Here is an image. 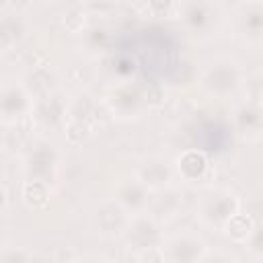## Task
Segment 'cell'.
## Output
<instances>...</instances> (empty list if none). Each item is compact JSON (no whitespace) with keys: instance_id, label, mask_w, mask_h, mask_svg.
<instances>
[{"instance_id":"cell-1","label":"cell","mask_w":263,"mask_h":263,"mask_svg":"<svg viewBox=\"0 0 263 263\" xmlns=\"http://www.w3.org/2000/svg\"><path fill=\"white\" fill-rule=\"evenodd\" d=\"M245 82V72L236 60L216 58L199 74V90L210 99H230Z\"/></svg>"},{"instance_id":"cell-2","label":"cell","mask_w":263,"mask_h":263,"mask_svg":"<svg viewBox=\"0 0 263 263\" xmlns=\"http://www.w3.org/2000/svg\"><path fill=\"white\" fill-rule=\"evenodd\" d=\"M240 212V197L230 189L208 191L195 208L197 220L210 230H224L226 224Z\"/></svg>"},{"instance_id":"cell-3","label":"cell","mask_w":263,"mask_h":263,"mask_svg":"<svg viewBox=\"0 0 263 263\" xmlns=\"http://www.w3.org/2000/svg\"><path fill=\"white\" fill-rule=\"evenodd\" d=\"M60 173V152L47 140L33 142L23 158V175L27 181H41L49 187L55 183Z\"/></svg>"},{"instance_id":"cell-4","label":"cell","mask_w":263,"mask_h":263,"mask_svg":"<svg viewBox=\"0 0 263 263\" xmlns=\"http://www.w3.org/2000/svg\"><path fill=\"white\" fill-rule=\"evenodd\" d=\"M97 123V101L88 92H80L74 99H68V111H66V138L72 144H82L88 140L95 132Z\"/></svg>"},{"instance_id":"cell-5","label":"cell","mask_w":263,"mask_h":263,"mask_svg":"<svg viewBox=\"0 0 263 263\" xmlns=\"http://www.w3.org/2000/svg\"><path fill=\"white\" fill-rule=\"evenodd\" d=\"M105 105L109 113L119 121H129L142 115V111L148 107L146 101V88L138 82L125 80L115 86H111L105 95Z\"/></svg>"},{"instance_id":"cell-6","label":"cell","mask_w":263,"mask_h":263,"mask_svg":"<svg viewBox=\"0 0 263 263\" xmlns=\"http://www.w3.org/2000/svg\"><path fill=\"white\" fill-rule=\"evenodd\" d=\"M160 253L164 263H199L208 253V242L193 230H179L164 236Z\"/></svg>"},{"instance_id":"cell-7","label":"cell","mask_w":263,"mask_h":263,"mask_svg":"<svg viewBox=\"0 0 263 263\" xmlns=\"http://www.w3.org/2000/svg\"><path fill=\"white\" fill-rule=\"evenodd\" d=\"M123 238H125V245L138 255L152 251V249H160V245L164 240L162 224H158L146 212L136 214L129 218V224L123 232Z\"/></svg>"},{"instance_id":"cell-8","label":"cell","mask_w":263,"mask_h":263,"mask_svg":"<svg viewBox=\"0 0 263 263\" xmlns=\"http://www.w3.org/2000/svg\"><path fill=\"white\" fill-rule=\"evenodd\" d=\"M68 111V97L62 90H47L33 99L31 117L39 129H55L64 125Z\"/></svg>"},{"instance_id":"cell-9","label":"cell","mask_w":263,"mask_h":263,"mask_svg":"<svg viewBox=\"0 0 263 263\" xmlns=\"http://www.w3.org/2000/svg\"><path fill=\"white\" fill-rule=\"evenodd\" d=\"M33 107V95L27 90L25 84L8 82L0 86V123L14 125L25 115L31 113Z\"/></svg>"},{"instance_id":"cell-10","label":"cell","mask_w":263,"mask_h":263,"mask_svg":"<svg viewBox=\"0 0 263 263\" xmlns=\"http://www.w3.org/2000/svg\"><path fill=\"white\" fill-rule=\"evenodd\" d=\"M179 16L183 18V25L187 27V31L201 37V35H210L212 31H216L220 16H222V10L214 2L197 0V2L181 4Z\"/></svg>"},{"instance_id":"cell-11","label":"cell","mask_w":263,"mask_h":263,"mask_svg":"<svg viewBox=\"0 0 263 263\" xmlns=\"http://www.w3.org/2000/svg\"><path fill=\"white\" fill-rule=\"evenodd\" d=\"M129 214L111 197L101 201L95 212H92V228L99 236L103 238H115V236H123L127 224H129Z\"/></svg>"},{"instance_id":"cell-12","label":"cell","mask_w":263,"mask_h":263,"mask_svg":"<svg viewBox=\"0 0 263 263\" xmlns=\"http://www.w3.org/2000/svg\"><path fill=\"white\" fill-rule=\"evenodd\" d=\"M134 177H136L148 191H158V189H164V187L173 185L175 171H173V166L168 164V160H166L164 156L150 154V156H144V158L138 162Z\"/></svg>"},{"instance_id":"cell-13","label":"cell","mask_w":263,"mask_h":263,"mask_svg":"<svg viewBox=\"0 0 263 263\" xmlns=\"http://www.w3.org/2000/svg\"><path fill=\"white\" fill-rule=\"evenodd\" d=\"M232 129L247 144L259 142V138L263 134V111H261V105L251 103V101L240 103L232 113Z\"/></svg>"},{"instance_id":"cell-14","label":"cell","mask_w":263,"mask_h":263,"mask_svg":"<svg viewBox=\"0 0 263 263\" xmlns=\"http://www.w3.org/2000/svg\"><path fill=\"white\" fill-rule=\"evenodd\" d=\"M183 208V193L181 189L168 185L164 189L152 191V195L148 197V205H146V214L152 216L158 224H166L173 218L179 216Z\"/></svg>"},{"instance_id":"cell-15","label":"cell","mask_w":263,"mask_h":263,"mask_svg":"<svg viewBox=\"0 0 263 263\" xmlns=\"http://www.w3.org/2000/svg\"><path fill=\"white\" fill-rule=\"evenodd\" d=\"M148 197H150V191H148L136 177L121 179V181L115 185V197H113V199H115L129 216H136V214L146 212Z\"/></svg>"},{"instance_id":"cell-16","label":"cell","mask_w":263,"mask_h":263,"mask_svg":"<svg viewBox=\"0 0 263 263\" xmlns=\"http://www.w3.org/2000/svg\"><path fill=\"white\" fill-rule=\"evenodd\" d=\"M238 29L245 37V41L253 47H259L263 43V2L253 0L242 4L238 14Z\"/></svg>"},{"instance_id":"cell-17","label":"cell","mask_w":263,"mask_h":263,"mask_svg":"<svg viewBox=\"0 0 263 263\" xmlns=\"http://www.w3.org/2000/svg\"><path fill=\"white\" fill-rule=\"evenodd\" d=\"M210 171H212V164H210L208 154L197 148H187L177 158V173L187 183L203 181L210 175Z\"/></svg>"},{"instance_id":"cell-18","label":"cell","mask_w":263,"mask_h":263,"mask_svg":"<svg viewBox=\"0 0 263 263\" xmlns=\"http://www.w3.org/2000/svg\"><path fill=\"white\" fill-rule=\"evenodd\" d=\"M27 33H29V25L23 14L18 12L0 14V53H8L16 45H21Z\"/></svg>"},{"instance_id":"cell-19","label":"cell","mask_w":263,"mask_h":263,"mask_svg":"<svg viewBox=\"0 0 263 263\" xmlns=\"http://www.w3.org/2000/svg\"><path fill=\"white\" fill-rule=\"evenodd\" d=\"M49 193H51V187L47 183H41V181H25L23 183L21 197H23V201L31 210H41V208L47 205Z\"/></svg>"},{"instance_id":"cell-20","label":"cell","mask_w":263,"mask_h":263,"mask_svg":"<svg viewBox=\"0 0 263 263\" xmlns=\"http://www.w3.org/2000/svg\"><path fill=\"white\" fill-rule=\"evenodd\" d=\"M255 226H257V222H255L249 214L238 212V214L226 224V228H224L222 232H226V234L230 236V240H234V242H238V245H245V242L249 240V236L253 234Z\"/></svg>"},{"instance_id":"cell-21","label":"cell","mask_w":263,"mask_h":263,"mask_svg":"<svg viewBox=\"0 0 263 263\" xmlns=\"http://www.w3.org/2000/svg\"><path fill=\"white\" fill-rule=\"evenodd\" d=\"M82 33H84V45L92 53H103L111 43V31L103 25H92Z\"/></svg>"},{"instance_id":"cell-22","label":"cell","mask_w":263,"mask_h":263,"mask_svg":"<svg viewBox=\"0 0 263 263\" xmlns=\"http://www.w3.org/2000/svg\"><path fill=\"white\" fill-rule=\"evenodd\" d=\"M0 263H33V255L25 247L4 245L0 249Z\"/></svg>"},{"instance_id":"cell-23","label":"cell","mask_w":263,"mask_h":263,"mask_svg":"<svg viewBox=\"0 0 263 263\" xmlns=\"http://www.w3.org/2000/svg\"><path fill=\"white\" fill-rule=\"evenodd\" d=\"M138 8L150 12L152 16H179L181 4L179 2H148V4H140Z\"/></svg>"},{"instance_id":"cell-24","label":"cell","mask_w":263,"mask_h":263,"mask_svg":"<svg viewBox=\"0 0 263 263\" xmlns=\"http://www.w3.org/2000/svg\"><path fill=\"white\" fill-rule=\"evenodd\" d=\"M242 84L247 88V101L261 105V95H263V90H261V72H255V74L247 76Z\"/></svg>"},{"instance_id":"cell-25","label":"cell","mask_w":263,"mask_h":263,"mask_svg":"<svg viewBox=\"0 0 263 263\" xmlns=\"http://www.w3.org/2000/svg\"><path fill=\"white\" fill-rule=\"evenodd\" d=\"M199 263H238V259L228 253V251H222V249H216V251H210L203 255V259Z\"/></svg>"},{"instance_id":"cell-26","label":"cell","mask_w":263,"mask_h":263,"mask_svg":"<svg viewBox=\"0 0 263 263\" xmlns=\"http://www.w3.org/2000/svg\"><path fill=\"white\" fill-rule=\"evenodd\" d=\"M245 245H247V247H249V251L255 255V259H259V257H261V224H257V226H255L253 234L249 236V240H247Z\"/></svg>"},{"instance_id":"cell-27","label":"cell","mask_w":263,"mask_h":263,"mask_svg":"<svg viewBox=\"0 0 263 263\" xmlns=\"http://www.w3.org/2000/svg\"><path fill=\"white\" fill-rule=\"evenodd\" d=\"M74 263H113V261H111V259H107L105 255L88 253V255H82V257H78Z\"/></svg>"},{"instance_id":"cell-28","label":"cell","mask_w":263,"mask_h":263,"mask_svg":"<svg viewBox=\"0 0 263 263\" xmlns=\"http://www.w3.org/2000/svg\"><path fill=\"white\" fill-rule=\"evenodd\" d=\"M8 205V191L4 185H0V212H4Z\"/></svg>"},{"instance_id":"cell-29","label":"cell","mask_w":263,"mask_h":263,"mask_svg":"<svg viewBox=\"0 0 263 263\" xmlns=\"http://www.w3.org/2000/svg\"><path fill=\"white\" fill-rule=\"evenodd\" d=\"M4 240H6V228H4V224L0 222V249L4 247Z\"/></svg>"}]
</instances>
